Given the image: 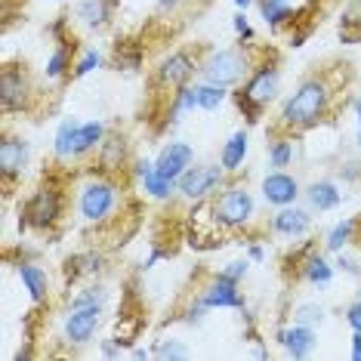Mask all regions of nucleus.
<instances>
[{
    "label": "nucleus",
    "instance_id": "obj_1",
    "mask_svg": "<svg viewBox=\"0 0 361 361\" xmlns=\"http://www.w3.org/2000/svg\"><path fill=\"white\" fill-rule=\"evenodd\" d=\"M331 109V84L324 78H306L302 84L293 90V96L284 102L281 109V127L284 130H312L322 124V118Z\"/></svg>",
    "mask_w": 361,
    "mask_h": 361
},
{
    "label": "nucleus",
    "instance_id": "obj_2",
    "mask_svg": "<svg viewBox=\"0 0 361 361\" xmlns=\"http://www.w3.org/2000/svg\"><path fill=\"white\" fill-rule=\"evenodd\" d=\"M278 87H281V71H278V65L262 62L250 71V78L244 80L232 96H235L238 109L247 114V121H259L262 109L278 96Z\"/></svg>",
    "mask_w": 361,
    "mask_h": 361
},
{
    "label": "nucleus",
    "instance_id": "obj_3",
    "mask_svg": "<svg viewBox=\"0 0 361 361\" xmlns=\"http://www.w3.org/2000/svg\"><path fill=\"white\" fill-rule=\"evenodd\" d=\"M257 68L250 59V53L244 47H226V50H213L207 59L198 65V75L207 80V84L216 87H238L250 78V71Z\"/></svg>",
    "mask_w": 361,
    "mask_h": 361
},
{
    "label": "nucleus",
    "instance_id": "obj_4",
    "mask_svg": "<svg viewBox=\"0 0 361 361\" xmlns=\"http://www.w3.org/2000/svg\"><path fill=\"white\" fill-rule=\"evenodd\" d=\"M207 210L213 216V223L219 228H241L247 226L257 213V201L244 185H228L223 192L210 195L207 198Z\"/></svg>",
    "mask_w": 361,
    "mask_h": 361
},
{
    "label": "nucleus",
    "instance_id": "obj_5",
    "mask_svg": "<svg viewBox=\"0 0 361 361\" xmlns=\"http://www.w3.org/2000/svg\"><path fill=\"white\" fill-rule=\"evenodd\" d=\"M78 210L87 223H105V219L118 210V185H114L109 176L90 179V183L80 188Z\"/></svg>",
    "mask_w": 361,
    "mask_h": 361
},
{
    "label": "nucleus",
    "instance_id": "obj_6",
    "mask_svg": "<svg viewBox=\"0 0 361 361\" xmlns=\"http://www.w3.org/2000/svg\"><path fill=\"white\" fill-rule=\"evenodd\" d=\"M226 183V167L223 164H198L188 167L176 183V192L188 201H207L210 195H216Z\"/></svg>",
    "mask_w": 361,
    "mask_h": 361
},
{
    "label": "nucleus",
    "instance_id": "obj_7",
    "mask_svg": "<svg viewBox=\"0 0 361 361\" xmlns=\"http://www.w3.org/2000/svg\"><path fill=\"white\" fill-rule=\"evenodd\" d=\"M22 216H25V226H31V228H40V232L53 228L62 216V192L56 185H40L25 201Z\"/></svg>",
    "mask_w": 361,
    "mask_h": 361
},
{
    "label": "nucleus",
    "instance_id": "obj_8",
    "mask_svg": "<svg viewBox=\"0 0 361 361\" xmlns=\"http://www.w3.org/2000/svg\"><path fill=\"white\" fill-rule=\"evenodd\" d=\"M31 99V78L25 71V65H4L0 71V105L6 114L22 111Z\"/></svg>",
    "mask_w": 361,
    "mask_h": 361
},
{
    "label": "nucleus",
    "instance_id": "obj_9",
    "mask_svg": "<svg viewBox=\"0 0 361 361\" xmlns=\"http://www.w3.org/2000/svg\"><path fill=\"white\" fill-rule=\"evenodd\" d=\"M102 322V302H84V306H71L65 315V340L71 346H87L99 331Z\"/></svg>",
    "mask_w": 361,
    "mask_h": 361
},
{
    "label": "nucleus",
    "instance_id": "obj_10",
    "mask_svg": "<svg viewBox=\"0 0 361 361\" xmlns=\"http://www.w3.org/2000/svg\"><path fill=\"white\" fill-rule=\"evenodd\" d=\"M198 65L201 62H195L185 50H176V53L164 56L161 65H158V84L164 90H173V93H176V90L188 87V80L198 75Z\"/></svg>",
    "mask_w": 361,
    "mask_h": 361
},
{
    "label": "nucleus",
    "instance_id": "obj_11",
    "mask_svg": "<svg viewBox=\"0 0 361 361\" xmlns=\"http://www.w3.org/2000/svg\"><path fill=\"white\" fill-rule=\"evenodd\" d=\"M195 164V149L188 142H167L161 149V154L154 158V173H161L164 179L179 183V176L185 173Z\"/></svg>",
    "mask_w": 361,
    "mask_h": 361
},
{
    "label": "nucleus",
    "instance_id": "obj_12",
    "mask_svg": "<svg viewBox=\"0 0 361 361\" xmlns=\"http://www.w3.org/2000/svg\"><path fill=\"white\" fill-rule=\"evenodd\" d=\"M25 164H28V142L19 136H4V142H0V176H4V183L19 179Z\"/></svg>",
    "mask_w": 361,
    "mask_h": 361
},
{
    "label": "nucleus",
    "instance_id": "obj_13",
    "mask_svg": "<svg viewBox=\"0 0 361 361\" xmlns=\"http://www.w3.org/2000/svg\"><path fill=\"white\" fill-rule=\"evenodd\" d=\"M201 300L207 309H244V297L238 290V281L226 278L223 272L210 281V287L201 293Z\"/></svg>",
    "mask_w": 361,
    "mask_h": 361
},
{
    "label": "nucleus",
    "instance_id": "obj_14",
    "mask_svg": "<svg viewBox=\"0 0 361 361\" xmlns=\"http://www.w3.org/2000/svg\"><path fill=\"white\" fill-rule=\"evenodd\" d=\"M262 198L275 204V207H287V204L300 198V183L290 173H284V170H275V173L262 179Z\"/></svg>",
    "mask_w": 361,
    "mask_h": 361
},
{
    "label": "nucleus",
    "instance_id": "obj_15",
    "mask_svg": "<svg viewBox=\"0 0 361 361\" xmlns=\"http://www.w3.org/2000/svg\"><path fill=\"white\" fill-rule=\"evenodd\" d=\"M309 228H312L309 210H300V207H293V204H287V207H281L272 216V232L284 235V238H300V235H306Z\"/></svg>",
    "mask_w": 361,
    "mask_h": 361
},
{
    "label": "nucleus",
    "instance_id": "obj_16",
    "mask_svg": "<svg viewBox=\"0 0 361 361\" xmlns=\"http://www.w3.org/2000/svg\"><path fill=\"white\" fill-rule=\"evenodd\" d=\"M278 343L287 349V355L293 358H306L315 349V331L309 324H293V327H281L278 331Z\"/></svg>",
    "mask_w": 361,
    "mask_h": 361
},
{
    "label": "nucleus",
    "instance_id": "obj_17",
    "mask_svg": "<svg viewBox=\"0 0 361 361\" xmlns=\"http://www.w3.org/2000/svg\"><path fill=\"white\" fill-rule=\"evenodd\" d=\"M127 164V139L124 133H105L99 145V167L105 173H118Z\"/></svg>",
    "mask_w": 361,
    "mask_h": 361
},
{
    "label": "nucleus",
    "instance_id": "obj_18",
    "mask_svg": "<svg viewBox=\"0 0 361 361\" xmlns=\"http://www.w3.org/2000/svg\"><path fill=\"white\" fill-rule=\"evenodd\" d=\"M16 275H19V281L25 284L28 297L35 300V302H44L47 297H50V278H47V272H44L40 266L22 259L19 266H16Z\"/></svg>",
    "mask_w": 361,
    "mask_h": 361
},
{
    "label": "nucleus",
    "instance_id": "obj_19",
    "mask_svg": "<svg viewBox=\"0 0 361 361\" xmlns=\"http://www.w3.org/2000/svg\"><path fill=\"white\" fill-rule=\"evenodd\" d=\"M114 0H78V22L87 28H105V22L111 19Z\"/></svg>",
    "mask_w": 361,
    "mask_h": 361
},
{
    "label": "nucleus",
    "instance_id": "obj_20",
    "mask_svg": "<svg viewBox=\"0 0 361 361\" xmlns=\"http://www.w3.org/2000/svg\"><path fill=\"white\" fill-rule=\"evenodd\" d=\"M247 145H250L247 130H238V133L228 136V142L223 145V152H219V164L226 167V173H238V170H241L244 158H247Z\"/></svg>",
    "mask_w": 361,
    "mask_h": 361
},
{
    "label": "nucleus",
    "instance_id": "obj_21",
    "mask_svg": "<svg viewBox=\"0 0 361 361\" xmlns=\"http://www.w3.org/2000/svg\"><path fill=\"white\" fill-rule=\"evenodd\" d=\"M306 198H309V204H312V207H315L318 213H324V210L340 207L343 195H340V188H336L331 179H318V183H312V185L306 188Z\"/></svg>",
    "mask_w": 361,
    "mask_h": 361
},
{
    "label": "nucleus",
    "instance_id": "obj_22",
    "mask_svg": "<svg viewBox=\"0 0 361 361\" xmlns=\"http://www.w3.org/2000/svg\"><path fill=\"white\" fill-rule=\"evenodd\" d=\"M78 130L80 124L75 118H68V121H62L59 130H56V136H53V154L59 161H68V158H75V142H78Z\"/></svg>",
    "mask_w": 361,
    "mask_h": 361
},
{
    "label": "nucleus",
    "instance_id": "obj_23",
    "mask_svg": "<svg viewBox=\"0 0 361 361\" xmlns=\"http://www.w3.org/2000/svg\"><path fill=\"white\" fill-rule=\"evenodd\" d=\"M300 272H302V278H306L309 284H331L334 281V266L322 257V253H315V250L302 259Z\"/></svg>",
    "mask_w": 361,
    "mask_h": 361
},
{
    "label": "nucleus",
    "instance_id": "obj_24",
    "mask_svg": "<svg viewBox=\"0 0 361 361\" xmlns=\"http://www.w3.org/2000/svg\"><path fill=\"white\" fill-rule=\"evenodd\" d=\"M105 139V124L99 121H90V124H80L78 130V142H75V158H84L93 149H99Z\"/></svg>",
    "mask_w": 361,
    "mask_h": 361
},
{
    "label": "nucleus",
    "instance_id": "obj_25",
    "mask_svg": "<svg viewBox=\"0 0 361 361\" xmlns=\"http://www.w3.org/2000/svg\"><path fill=\"white\" fill-rule=\"evenodd\" d=\"M259 10H262V19H266L269 28H281L284 22L293 19L290 0H259Z\"/></svg>",
    "mask_w": 361,
    "mask_h": 361
},
{
    "label": "nucleus",
    "instance_id": "obj_26",
    "mask_svg": "<svg viewBox=\"0 0 361 361\" xmlns=\"http://www.w3.org/2000/svg\"><path fill=\"white\" fill-rule=\"evenodd\" d=\"M340 37L346 40V44L361 37V0H349L346 4L343 19H340Z\"/></svg>",
    "mask_w": 361,
    "mask_h": 361
},
{
    "label": "nucleus",
    "instance_id": "obj_27",
    "mask_svg": "<svg viewBox=\"0 0 361 361\" xmlns=\"http://www.w3.org/2000/svg\"><path fill=\"white\" fill-rule=\"evenodd\" d=\"M195 96H198V109L201 111H216L219 105L226 102V87H216V84H195Z\"/></svg>",
    "mask_w": 361,
    "mask_h": 361
},
{
    "label": "nucleus",
    "instance_id": "obj_28",
    "mask_svg": "<svg viewBox=\"0 0 361 361\" xmlns=\"http://www.w3.org/2000/svg\"><path fill=\"white\" fill-rule=\"evenodd\" d=\"M68 68H71V47H68V40H62L59 47L53 50V56L47 59V78H62V75H68Z\"/></svg>",
    "mask_w": 361,
    "mask_h": 361
},
{
    "label": "nucleus",
    "instance_id": "obj_29",
    "mask_svg": "<svg viewBox=\"0 0 361 361\" xmlns=\"http://www.w3.org/2000/svg\"><path fill=\"white\" fill-rule=\"evenodd\" d=\"M142 185H145V195H152V198H158V201H167L170 195L176 192V183L173 179H164L161 173H145L142 176Z\"/></svg>",
    "mask_w": 361,
    "mask_h": 361
},
{
    "label": "nucleus",
    "instance_id": "obj_30",
    "mask_svg": "<svg viewBox=\"0 0 361 361\" xmlns=\"http://www.w3.org/2000/svg\"><path fill=\"white\" fill-rule=\"evenodd\" d=\"M355 228H358V219H343V223H336L331 228V235H327V250H343L352 241Z\"/></svg>",
    "mask_w": 361,
    "mask_h": 361
},
{
    "label": "nucleus",
    "instance_id": "obj_31",
    "mask_svg": "<svg viewBox=\"0 0 361 361\" xmlns=\"http://www.w3.org/2000/svg\"><path fill=\"white\" fill-rule=\"evenodd\" d=\"M269 164H272L275 170H284L293 164V142L290 139H275L272 145H269Z\"/></svg>",
    "mask_w": 361,
    "mask_h": 361
},
{
    "label": "nucleus",
    "instance_id": "obj_32",
    "mask_svg": "<svg viewBox=\"0 0 361 361\" xmlns=\"http://www.w3.org/2000/svg\"><path fill=\"white\" fill-rule=\"evenodd\" d=\"M114 65H118V68H127V71L139 68V65H142V50L133 47V44H121L118 56H114Z\"/></svg>",
    "mask_w": 361,
    "mask_h": 361
},
{
    "label": "nucleus",
    "instance_id": "obj_33",
    "mask_svg": "<svg viewBox=\"0 0 361 361\" xmlns=\"http://www.w3.org/2000/svg\"><path fill=\"white\" fill-rule=\"evenodd\" d=\"M293 318H297V324H322L324 322V309L318 306V302H302V306H297V312H293Z\"/></svg>",
    "mask_w": 361,
    "mask_h": 361
},
{
    "label": "nucleus",
    "instance_id": "obj_34",
    "mask_svg": "<svg viewBox=\"0 0 361 361\" xmlns=\"http://www.w3.org/2000/svg\"><path fill=\"white\" fill-rule=\"evenodd\" d=\"M102 65V56L96 53V50H90V53H84L80 56V62L75 65V71H71V78H87L90 71H96Z\"/></svg>",
    "mask_w": 361,
    "mask_h": 361
},
{
    "label": "nucleus",
    "instance_id": "obj_35",
    "mask_svg": "<svg viewBox=\"0 0 361 361\" xmlns=\"http://www.w3.org/2000/svg\"><path fill=\"white\" fill-rule=\"evenodd\" d=\"M154 355L158 358H188V349L183 346V343H176V340H161L158 346H154Z\"/></svg>",
    "mask_w": 361,
    "mask_h": 361
},
{
    "label": "nucleus",
    "instance_id": "obj_36",
    "mask_svg": "<svg viewBox=\"0 0 361 361\" xmlns=\"http://www.w3.org/2000/svg\"><path fill=\"white\" fill-rule=\"evenodd\" d=\"M247 266H250L247 259H235V262H228V266L223 269V275L232 278V281H241V278L247 275Z\"/></svg>",
    "mask_w": 361,
    "mask_h": 361
},
{
    "label": "nucleus",
    "instance_id": "obj_37",
    "mask_svg": "<svg viewBox=\"0 0 361 361\" xmlns=\"http://www.w3.org/2000/svg\"><path fill=\"white\" fill-rule=\"evenodd\" d=\"M235 31H238V37L241 40H253V28H250V22H247V16L244 13L235 16Z\"/></svg>",
    "mask_w": 361,
    "mask_h": 361
},
{
    "label": "nucleus",
    "instance_id": "obj_38",
    "mask_svg": "<svg viewBox=\"0 0 361 361\" xmlns=\"http://www.w3.org/2000/svg\"><path fill=\"white\" fill-rule=\"evenodd\" d=\"M346 324L352 327V331H361V300H355L346 309Z\"/></svg>",
    "mask_w": 361,
    "mask_h": 361
},
{
    "label": "nucleus",
    "instance_id": "obj_39",
    "mask_svg": "<svg viewBox=\"0 0 361 361\" xmlns=\"http://www.w3.org/2000/svg\"><path fill=\"white\" fill-rule=\"evenodd\" d=\"M352 358L361 361V331H352Z\"/></svg>",
    "mask_w": 361,
    "mask_h": 361
},
{
    "label": "nucleus",
    "instance_id": "obj_40",
    "mask_svg": "<svg viewBox=\"0 0 361 361\" xmlns=\"http://www.w3.org/2000/svg\"><path fill=\"white\" fill-rule=\"evenodd\" d=\"M179 4H183V0H158V6H161V10H176Z\"/></svg>",
    "mask_w": 361,
    "mask_h": 361
},
{
    "label": "nucleus",
    "instance_id": "obj_41",
    "mask_svg": "<svg viewBox=\"0 0 361 361\" xmlns=\"http://www.w3.org/2000/svg\"><path fill=\"white\" fill-rule=\"evenodd\" d=\"M262 257H266V253H262V247H259V244H250V259H262Z\"/></svg>",
    "mask_w": 361,
    "mask_h": 361
},
{
    "label": "nucleus",
    "instance_id": "obj_42",
    "mask_svg": "<svg viewBox=\"0 0 361 361\" xmlns=\"http://www.w3.org/2000/svg\"><path fill=\"white\" fill-rule=\"evenodd\" d=\"M355 111H358V145H361V99L355 102Z\"/></svg>",
    "mask_w": 361,
    "mask_h": 361
},
{
    "label": "nucleus",
    "instance_id": "obj_43",
    "mask_svg": "<svg viewBox=\"0 0 361 361\" xmlns=\"http://www.w3.org/2000/svg\"><path fill=\"white\" fill-rule=\"evenodd\" d=\"M250 4H253V0H235V6H238V10H247Z\"/></svg>",
    "mask_w": 361,
    "mask_h": 361
}]
</instances>
